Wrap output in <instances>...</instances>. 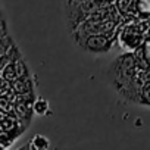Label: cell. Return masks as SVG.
Returning a JSON list of instances; mask_svg holds the SVG:
<instances>
[{
	"label": "cell",
	"instance_id": "6",
	"mask_svg": "<svg viewBox=\"0 0 150 150\" xmlns=\"http://www.w3.org/2000/svg\"><path fill=\"white\" fill-rule=\"evenodd\" d=\"M143 56H144V59H146V63L150 66V41H147L146 44H144V47H143Z\"/></svg>",
	"mask_w": 150,
	"mask_h": 150
},
{
	"label": "cell",
	"instance_id": "5",
	"mask_svg": "<svg viewBox=\"0 0 150 150\" xmlns=\"http://www.w3.org/2000/svg\"><path fill=\"white\" fill-rule=\"evenodd\" d=\"M137 9L144 13V15H149L150 13V0H140L137 3Z\"/></svg>",
	"mask_w": 150,
	"mask_h": 150
},
{
	"label": "cell",
	"instance_id": "1",
	"mask_svg": "<svg viewBox=\"0 0 150 150\" xmlns=\"http://www.w3.org/2000/svg\"><path fill=\"white\" fill-rule=\"evenodd\" d=\"M93 40L96 41V44H94L90 38H87V46H86V49H87V50L99 53V52H105V50H108V49H109V41H108L105 37L94 35V37H93Z\"/></svg>",
	"mask_w": 150,
	"mask_h": 150
},
{
	"label": "cell",
	"instance_id": "4",
	"mask_svg": "<svg viewBox=\"0 0 150 150\" xmlns=\"http://www.w3.org/2000/svg\"><path fill=\"white\" fill-rule=\"evenodd\" d=\"M138 100H141L146 105H150V84H147V86H144L141 88V93H140V99Z\"/></svg>",
	"mask_w": 150,
	"mask_h": 150
},
{
	"label": "cell",
	"instance_id": "3",
	"mask_svg": "<svg viewBox=\"0 0 150 150\" xmlns=\"http://www.w3.org/2000/svg\"><path fill=\"white\" fill-rule=\"evenodd\" d=\"M47 109H49V103H47V100H44V99H38V100H35V103H34V110H35L37 115H44V113L47 112Z\"/></svg>",
	"mask_w": 150,
	"mask_h": 150
},
{
	"label": "cell",
	"instance_id": "2",
	"mask_svg": "<svg viewBox=\"0 0 150 150\" xmlns=\"http://www.w3.org/2000/svg\"><path fill=\"white\" fill-rule=\"evenodd\" d=\"M49 138H46L41 134H37L31 138V141L28 143L30 150H47L49 149Z\"/></svg>",
	"mask_w": 150,
	"mask_h": 150
},
{
	"label": "cell",
	"instance_id": "7",
	"mask_svg": "<svg viewBox=\"0 0 150 150\" xmlns=\"http://www.w3.org/2000/svg\"><path fill=\"white\" fill-rule=\"evenodd\" d=\"M19 150H30V146H28V144H27V146H24V147H21V149H19Z\"/></svg>",
	"mask_w": 150,
	"mask_h": 150
}]
</instances>
